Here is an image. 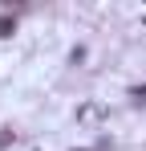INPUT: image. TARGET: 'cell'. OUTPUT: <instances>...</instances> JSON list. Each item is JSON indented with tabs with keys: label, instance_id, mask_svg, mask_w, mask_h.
Masks as SVG:
<instances>
[{
	"label": "cell",
	"instance_id": "1",
	"mask_svg": "<svg viewBox=\"0 0 146 151\" xmlns=\"http://www.w3.org/2000/svg\"><path fill=\"white\" fill-rule=\"evenodd\" d=\"M12 25H16L12 17H0V37H8V33H12Z\"/></svg>",
	"mask_w": 146,
	"mask_h": 151
}]
</instances>
